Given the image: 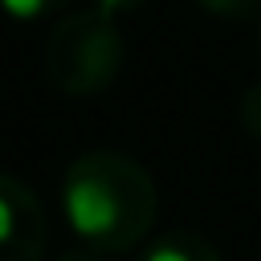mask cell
<instances>
[{"label": "cell", "instance_id": "1", "mask_svg": "<svg viewBox=\"0 0 261 261\" xmlns=\"http://www.w3.org/2000/svg\"><path fill=\"white\" fill-rule=\"evenodd\" d=\"M65 216L82 237H102L118 224V200L102 179H73L65 188Z\"/></svg>", "mask_w": 261, "mask_h": 261}, {"label": "cell", "instance_id": "2", "mask_svg": "<svg viewBox=\"0 0 261 261\" xmlns=\"http://www.w3.org/2000/svg\"><path fill=\"white\" fill-rule=\"evenodd\" d=\"M0 4H4V8L12 12V16H37L45 0H0Z\"/></svg>", "mask_w": 261, "mask_h": 261}, {"label": "cell", "instance_id": "3", "mask_svg": "<svg viewBox=\"0 0 261 261\" xmlns=\"http://www.w3.org/2000/svg\"><path fill=\"white\" fill-rule=\"evenodd\" d=\"M12 228H16V216H12L8 200L0 196V241H8V237H12Z\"/></svg>", "mask_w": 261, "mask_h": 261}, {"label": "cell", "instance_id": "4", "mask_svg": "<svg viewBox=\"0 0 261 261\" xmlns=\"http://www.w3.org/2000/svg\"><path fill=\"white\" fill-rule=\"evenodd\" d=\"M147 261H188V257H184L179 249H155V253H151Z\"/></svg>", "mask_w": 261, "mask_h": 261}, {"label": "cell", "instance_id": "5", "mask_svg": "<svg viewBox=\"0 0 261 261\" xmlns=\"http://www.w3.org/2000/svg\"><path fill=\"white\" fill-rule=\"evenodd\" d=\"M102 4H106V8H114V4H122V0H102Z\"/></svg>", "mask_w": 261, "mask_h": 261}]
</instances>
